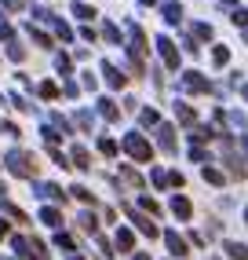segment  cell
Instances as JSON below:
<instances>
[{
  "instance_id": "cell-1",
  "label": "cell",
  "mask_w": 248,
  "mask_h": 260,
  "mask_svg": "<svg viewBox=\"0 0 248 260\" xmlns=\"http://www.w3.org/2000/svg\"><path fill=\"white\" fill-rule=\"evenodd\" d=\"M8 165H11V172H19V176H33V172H37V161H33L29 154H19V150L8 154Z\"/></svg>"
},
{
  "instance_id": "cell-2",
  "label": "cell",
  "mask_w": 248,
  "mask_h": 260,
  "mask_svg": "<svg viewBox=\"0 0 248 260\" xmlns=\"http://www.w3.org/2000/svg\"><path fill=\"white\" fill-rule=\"evenodd\" d=\"M124 147H128V150L135 154L139 161H146V158H150V147H146L143 140H139V136H128V140H124Z\"/></svg>"
},
{
  "instance_id": "cell-3",
  "label": "cell",
  "mask_w": 248,
  "mask_h": 260,
  "mask_svg": "<svg viewBox=\"0 0 248 260\" xmlns=\"http://www.w3.org/2000/svg\"><path fill=\"white\" fill-rule=\"evenodd\" d=\"M161 55L168 59V66H175L179 59H175V48H172V41H161Z\"/></svg>"
},
{
  "instance_id": "cell-4",
  "label": "cell",
  "mask_w": 248,
  "mask_h": 260,
  "mask_svg": "<svg viewBox=\"0 0 248 260\" xmlns=\"http://www.w3.org/2000/svg\"><path fill=\"white\" fill-rule=\"evenodd\" d=\"M168 246H172L175 256H183V253H186V246H183V238H179V235H168Z\"/></svg>"
},
{
  "instance_id": "cell-5",
  "label": "cell",
  "mask_w": 248,
  "mask_h": 260,
  "mask_svg": "<svg viewBox=\"0 0 248 260\" xmlns=\"http://www.w3.org/2000/svg\"><path fill=\"white\" fill-rule=\"evenodd\" d=\"M172 209L179 213V216H190V202H186V198H175V202H172Z\"/></svg>"
},
{
  "instance_id": "cell-6",
  "label": "cell",
  "mask_w": 248,
  "mask_h": 260,
  "mask_svg": "<svg viewBox=\"0 0 248 260\" xmlns=\"http://www.w3.org/2000/svg\"><path fill=\"white\" fill-rule=\"evenodd\" d=\"M230 256H234V260H248V249H244V246H234V242H230Z\"/></svg>"
},
{
  "instance_id": "cell-7",
  "label": "cell",
  "mask_w": 248,
  "mask_h": 260,
  "mask_svg": "<svg viewBox=\"0 0 248 260\" xmlns=\"http://www.w3.org/2000/svg\"><path fill=\"white\" fill-rule=\"evenodd\" d=\"M73 15H77V19H92V15H95V11H92V8H88V4H77V8H73Z\"/></svg>"
},
{
  "instance_id": "cell-8",
  "label": "cell",
  "mask_w": 248,
  "mask_h": 260,
  "mask_svg": "<svg viewBox=\"0 0 248 260\" xmlns=\"http://www.w3.org/2000/svg\"><path fill=\"white\" fill-rule=\"evenodd\" d=\"M40 216H44V223H51V228H55V223H59V213H55V209H44Z\"/></svg>"
},
{
  "instance_id": "cell-9",
  "label": "cell",
  "mask_w": 248,
  "mask_h": 260,
  "mask_svg": "<svg viewBox=\"0 0 248 260\" xmlns=\"http://www.w3.org/2000/svg\"><path fill=\"white\" fill-rule=\"evenodd\" d=\"M117 246L128 249V246H132V231H120V235H117Z\"/></svg>"
},
{
  "instance_id": "cell-10",
  "label": "cell",
  "mask_w": 248,
  "mask_h": 260,
  "mask_svg": "<svg viewBox=\"0 0 248 260\" xmlns=\"http://www.w3.org/2000/svg\"><path fill=\"white\" fill-rule=\"evenodd\" d=\"M99 147H102V154H117V143H110V140H102Z\"/></svg>"
},
{
  "instance_id": "cell-11",
  "label": "cell",
  "mask_w": 248,
  "mask_h": 260,
  "mask_svg": "<svg viewBox=\"0 0 248 260\" xmlns=\"http://www.w3.org/2000/svg\"><path fill=\"white\" fill-rule=\"evenodd\" d=\"M4 231H8V228H4V223H0V238H4Z\"/></svg>"
}]
</instances>
